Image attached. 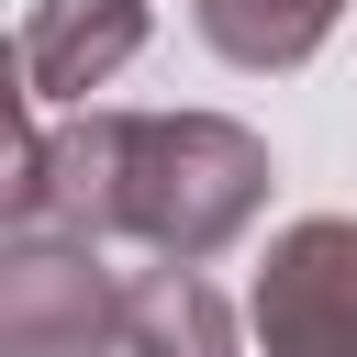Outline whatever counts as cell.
I'll list each match as a JSON object with an SVG mask.
<instances>
[{
  "label": "cell",
  "instance_id": "6da1fadb",
  "mask_svg": "<svg viewBox=\"0 0 357 357\" xmlns=\"http://www.w3.org/2000/svg\"><path fill=\"white\" fill-rule=\"evenodd\" d=\"M268 134L234 112H112V234L156 268H212L268 212Z\"/></svg>",
  "mask_w": 357,
  "mask_h": 357
},
{
  "label": "cell",
  "instance_id": "7a4b0ae2",
  "mask_svg": "<svg viewBox=\"0 0 357 357\" xmlns=\"http://www.w3.org/2000/svg\"><path fill=\"white\" fill-rule=\"evenodd\" d=\"M134 335V279L112 245L67 234H11L0 245V357H123Z\"/></svg>",
  "mask_w": 357,
  "mask_h": 357
},
{
  "label": "cell",
  "instance_id": "3957f363",
  "mask_svg": "<svg viewBox=\"0 0 357 357\" xmlns=\"http://www.w3.org/2000/svg\"><path fill=\"white\" fill-rule=\"evenodd\" d=\"M245 335L257 357H357V212H301L268 234Z\"/></svg>",
  "mask_w": 357,
  "mask_h": 357
},
{
  "label": "cell",
  "instance_id": "277c9868",
  "mask_svg": "<svg viewBox=\"0 0 357 357\" xmlns=\"http://www.w3.org/2000/svg\"><path fill=\"white\" fill-rule=\"evenodd\" d=\"M145 56V0H33L22 11V100H78L112 89Z\"/></svg>",
  "mask_w": 357,
  "mask_h": 357
},
{
  "label": "cell",
  "instance_id": "5b68a950",
  "mask_svg": "<svg viewBox=\"0 0 357 357\" xmlns=\"http://www.w3.org/2000/svg\"><path fill=\"white\" fill-rule=\"evenodd\" d=\"M123 357H245L234 335V301L201 279V268H145L134 279V335Z\"/></svg>",
  "mask_w": 357,
  "mask_h": 357
},
{
  "label": "cell",
  "instance_id": "8992f818",
  "mask_svg": "<svg viewBox=\"0 0 357 357\" xmlns=\"http://www.w3.org/2000/svg\"><path fill=\"white\" fill-rule=\"evenodd\" d=\"M335 22H346V0H201V45H212L223 67H257V78L324 56Z\"/></svg>",
  "mask_w": 357,
  "mask_h": 357
}]
</instances>
